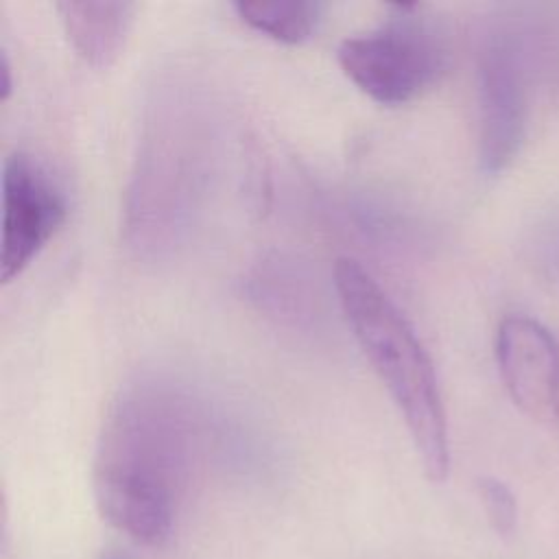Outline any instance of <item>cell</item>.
Masks as SVG:
<instances>
[{"label":"cell","instance_id":"obj_1","mask_svg":"<svg viewBox=\"0 0 559 559\" xmlns=\"http://www.w3.org/2000/svg\"><path fill=\"white\" fill-rule=\"evenodd\" d=\"M201 448L199 404L179 384L142 376L118 389L94 450L100 518L131 542L159 548L177 526Z\"/></svg>","mask_w":559,"mask_h":559},{"label":"cell","instance_id":"obj_2","mask_svg":"<svg viewBox=\"0 0 559 559\" xmlns=\"http://www.w3.org/2000/svg\"><path fill=\"white\" fill-rule=\"evenodd\" d=\"M212 127L197 96L164 94L144 124L124 194V240L138 258L170 253L207 188Z\"/></svg>","mask_w":559,"mask_h":559},{"label":"cell","instance_id":"obj_3","mask_svg":"<svg viewBox=\"0 0 559 559\" xmlns=\"http://www.w3.org/2000/svg\"><path fill=\"white\" fill-rule=\"evenodd\" d=\"M334 286L354 338L406 424L426 478L443 483L450 474V439L430 354L391 295L358 260H336Z\"/></svg>","mask_w":559,"mask_h":559},{"label":"cell","instance_id":"obj_4","mask_svg":"<svg viewBox=\"0 0 559 559\" xmlns=\"http://www.w3.org/2000/svg\"><path fill=\"white\" fill-rule=\"evenodd\" d=\"M376 26L347 35L336 59L345 76L380 105H404L443 72L448 46L441 26L417 2H395Z\"/></svg>","mask_w":559,"mask_h":559},{"label":"cell","instance_id":"obj_5","mask_svg":"<svg viewBox=\"0 0 559 559\" xmlns=\"http://www.w3.org/2000/svg\"><path fill=\"white\" fill-rule=\"evenodd\" d=\"M68 216V199L52 170L26 151L2 164L0 277L15 280L48 245Z\"/></svg>","mask_w":559,"mask_h":559},{"label":"cell","instance_id":"obj_6","mask_svg":"<svg viewBox=\"0 0 559 559\" xmlns=\"http://www.w3.org/2000/svg\"><path fill=\"white\" fill-rule=\"evenodd\" d=\"M526 127L524 76L515 44L489 35L478 50V159L485 173H500L520 151Z\"/></svg>","mask_w":559,"mask_h":559},{"label":"cell","instance_id":"obj_7","mask_svg":"<svg viewBox=\"0 0 559 559\" xmlns=\"http://www.w3.org/2000/svg\"><path fill=\"white\" fill-rule=\"evenodd\" d=\"M496 362L511 402L535 421L559 419V343L539 321L509 314L496 330Z\"/></svg>","mask_w":559,"mask_h":559},{"label":"cell","instance_id":"obj_8","mask_svg":"<svg viewBox=\"0 0 559 559\" xmlns=\"http://www.w3.org/2000/svg\"><path fill=\"white\" fill-rule=\"evenodd\" d=\"M55 9L76 55L94 68H107L124 48L138 4L129 0H61Z\"/></svg>","mask_w":559,"mask_h":559},{"label":"cell","instance_id":"obj_9","mask_svg":"<svg viewBox=\"0 0 559 559\" xmlns=\"http://www.w3.org/2000/svg\"><path fill=\"white\" fill-rule=\"evenodd\" d=\"M234 11L247 26L275 41L301 44L317 33L325 4L319 0H238Z\"/></svg>","mask_w":559,"mask_h":559},{"label":"cell","instance_id":"obj_10","mask_svg":"<svg viewBox=\"0 0 559 559\" xmlns=\"http://www.w3.org/2000/svg\"><path fill=\"white\" fill-rule=\"evenodd\" d=\"M476 491L491 531L502 539H511L518 531V500L511 487L500 478L480 476Z\"/></svg>","mask_w":559,"mask_h":559},{"label":"cell","instance_id":"obj_11","mask_svg":"<svg viewBox=\"0 0 559 559\" xmlns=\"http://www.w3.org/2000/svg\"><path fill=\"white\" fill-rule=\"evenodd\" d=\"M0 76H2L0 96H2V100H7L13 92V74H11V61H9V55L4 48L0 50Z\"/></svg>","mask_w":559,"mask_h":559},{"label":"cell","instance_id":"obj_12","mask_svg":"<svg viewBox=\"0 0 559 559\" xmlns=\"http://www.w3.org/2000/svg\"><path fill=\"white\" fill-rule=\"evenodd\" d=\"M103 559H129L127 555H120V552H111V555H107V557H103Z\"/></svg>","mask_w":559,"mask_h":559}]
</instances>
